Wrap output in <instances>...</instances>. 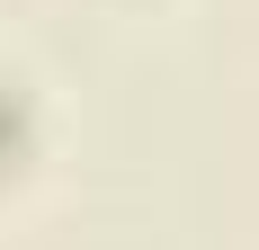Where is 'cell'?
<instances>
[{
    "label": "cell",
    "instance_id": "6da1fadb",
    "mask_svg": "<svg viewBox=\"0 0 259 250\" xmlns=\"http://www.w3.org/2000/svg\"><path fill=\"white\" fill-rule=\"evenodd\" d=\"M36 90H27L18 72H0V170H18L27 152H36Z\"/></svg>",
    "mask_w": 259,
    "mask_h": 250
}]
</instances>
